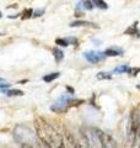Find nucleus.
Instances as JSON below:
<instances>
[{
    "label": "nucleus",
    "instance_id": "f257e3e1",
    "mask_svg": "<svg viewBox=\"0 0 140 148\" xmlns=\"http://www.w3.org/2000/svg\"><path fill=\"white\" fill-rule=\"evenodd\" d=\"M35 127L38 141L49 148H65L64 138L60 133L42 116H35Z\"/></svg>",
    "mask_w": 140,
    "mask_h": 148
},
{
    "label": "nucleus",
    "instance_id": "f03ea898",
    "mask_svg": "<svg viewBox=\"0 0 140 148\" xmlns=\"http://www.w3.org/2000/svg\"><path fill=\"white\" fill-rule=\"evenodd\" d=\"M82 103H84L82 100H79V99L74 98L73 94L65 92V94L60 95L59 98L50 105V110H52V112H55V114H65L69 109L80 105Z\"/></svg>",
    "mask_w": 140,
    "mask_h": 148
},
{
    "label": "nucleus",
    "instance_id": "7ed1b4c3",
    "mask_svg": "<svg viewBox=\"0 0 140 148\" xmlns=\"http://www.w3.org/2000/svg\"><path fill=\"white\" fill-rule=\"evenodd\" d=\"M15 140L18 142V145H35L38 143V137L33 133L29 127H25L22 125H18L15 127Z\"/></svg>",
    "mask_w": 140,
    "mask_h": 148
},
{
    "label": "nucleus",
    "instance_id": "20e7f679",
    "mask_svg": "<svg viewBox=\"0 0 140 148\" xmlns=\"http://www.w3.org/2000/svg\"><path fill=\"white\" fill-rule=\"evenodd\" d=\"M96 132H97L96 133L97 138H99L102 148H117V143L111 135H108V133H106L103 131H100V130H96Z\"/></svg>",
    "mask_w": 140,
    "mask_h": 148
},
{
    "label": "nucleus",
    "instance_id": "39448f33",
    "mask_svg": "<svg viewBox=\"0 0 140 148\" xmlns=\"http://www.w3.org/2000/svg\"><path fill=\"white\" fill-rule=\"evenodd\" d=\"M84 58L92 64H97L102 61H105L106 54L105 52H100V51H87V52L84 53Z\"/></svg>",
    "mask_w": 140,
    "mask_h": 148
},
{
    "label": "nucleus",
    "instance_id": "423d86ee",
    "mask_svg": "<svg viewBox=\"0 0 140 148\" xmlns=\"http://www.w3.org/2000/svg\"><path fill=\"white\" fill-rule=\"evenodd\" d=\"M124 35H128V36H132L135 37V38H140V30H139V22L135 21L130 25L127 30L124 31Z\"/></svg>",
    "mask_w": 140,
    "mask_h": 148
},
{
    "label": "nucleus",
    "instance_id": "0eeeda50",
    "mask_svg": "<svg viewBox=\"0 0 140 148\" xmlns=\"http://www.w3.org/2000/svg\"><path fill=\"white\" fill-rule=\"evenodd\" d=\"M124 53V49L118 47V46H112V47H108L105 51L106 57H119Z\"/></svg>",
    "mask_w": 140,
    "mask_h": 148
},
{
    "label": "nucleus",
    "instance_id": "6e6552de",
    "mask_svg": "<svg viewBox=\"0 0 140 148\" xmlns=\"http://www.w3.org/2000/svg\"><path fill=\"white\" fill-rule=\"evenodd\" d=\"M70 27H91V29H99V26L91 21H84V20H75L70 22Z\"/></svg>",
    "mask_w": 140,
    "mask_h": 148
},
{
    "label": "nucleus",
    "instance_id": "1a4fd4ad",
    "mask_svg": "<svg viewBox=\"0 0 140 148\" xmlns=\"http://www.w3.org/2000/svg\"><path fill=\"white\" fill-rule=\"evenodd\" d=\"M3 92L7 96H22L23 95V91L18 89H4Z\"/></svg>",
    "mask_w": 140,
    "mask_h": 148
},
{
    "label": "nucleus",
    "instance_id": "9d476101",
    "mask_svg": "<svg viewBox=\"0 0 140 148\" xmlns=\"http://www.w3.org/2000/svg\"><path fill=\"white\" fill-rule=\"evenodd\" d=\"M53 56H54V59H55V62L57 63H60L64 59V52L62 49L57 48V47L53 49Z\"/></svg>",
    "mask_w": 140,
    "mask_h": 148
},
{
    "label": "nucleus",
    "instance_id": "9b49d317",
    "mask_svg": "<svg viewBox=\"0 0 140 148\" xmlns=\"http://www.w3.org/2000/svg\"><path fill=\"white\" fill-rule=\"evenodd\" d=\"M60 77V73L59 72H54V73H49V74H46L43 77V82L46 83H52L53 80H55L57 78Z\"/></svg>",
    "mask_w": 140,
    "mask_h": 148
},
{
    "label": "nucleus",
    "instance_id": "f8f14e48",
    "mask_svg": "<svg viewBox=\"0 0 140 148\" xmlns=\"http://www.w3.org/2000/svg\"><path fill=\"white\" fill-rule=\"evenodd\" d=\"M93 5H95V8L97 9H101V10H107L108 9V4H107L105 0H92Z\"/></svg>",
    "mask_w": 140,
    "mask_h": 148
},
{
    "label": "nucleus",
    "instance_id": "ddd939ff",
    "mask_svg": "<svg viewBox=\"0 0 140 148\" xmlns=\"http://www.w3.org/2000/svg\"><path fill=\"white\" fill-rule=\"evenodd\" d=\"M96 79L97 80H109L112 79V74L108 72H100L96 74Z\"/></svg>",
    "mask_w": 140,
    "mask_h": 148
},
{
    "label": "nucleus",
    "instance_id": "4468645a",
    "mask_svg": "<svg viewBox=\"0 0 140 148\" xmlns=\"http://www.w3.org/2000/svg\"><path fill=\"white\" fill-rule=\"evenodd\" d=\"M129 71H130V67H128V66H119V67H117V68H114V73H118V74H124V73H129Z\"/></svg>",
    "mask_w": 140,
    "mask_h": 148
},
{
    "label": "nucleus",
    "instance_id": "2eb2a0df",
    "mask_svg": "<svg viewBox=\"0 0 140 148\" xmlns=\"http://www.w3.org/2000/svg\"><path fill=\"white\" fill-rule=\"evenodd\" d=\"M32 16H33V10H32V9H26V10L21 14L20 17H21V20H29Z\"/></svg>",
    "mask_w": 140,
    "mask_h": 148
},
{
    "label": "nucleus",
    "instance_id": "dca6fc26",
    "mask_svg": "<svg viewBox=\"0 0 140 148\" xmlns=\"http://www.w3.org/2000/svg\"><path fill=\"white\" fill-rule=\"evenodd\" d=\"M55 45L60 46V47H68V46L70 45L69 37H67V38H57L55 40Z\"/></svg>",
    "mask_w": 140,
    "mask_h": 148
},
{
    "label": "nucleus",
    "instance_id": "f3484780",
    "mask_svg": "<svg viewBox=\"0 0 140 148\" xmlns=\"http://www.w3.org/2000/svg\"><path fill=\"white\" fill-rule=\"evenodd\" d=\"M82 6H84V10H92L95 8L92 0H82Z\"/></svg>",
    "mask_w": 140,
    "mask_h": 148
},
{
    "label": "nucleus",
    "instance_id": "a211bd4d",
    "mask_svg": "<svg viewBox=\"0 0 140 148\" xmlns=\"http://www.w3.org/2000/svg\"><path fill=\"white\" fill-rule=\"evenodd\" d=\"M139 73H140V67H137V68H130V71H129L128 74L130 77H137Z\"/></svg>",
    "mask_w": 140,
    "mask_h": 148
},
{
    "label": "nucleus",
    "instance_id": "6ab92c4d",
    "mask_svg": "<svg viewBox=\"0 0 140 148\" xmlns=\"http://www.w3.org/2000/svg\"><path fill=\"white\" fill-rule=\"evenodd\" d=\"M44 14V9H37V10L33 11V16L32 17H41Z\"/></svg>",
    "mask_w": 140,
    "mask_h": 148
},
{
    "label": "nucleus",
    "instance_id": "aec40b11",
    "mask_svg": "<svg viewBox=\"0 0 140 148\" xmlns=\"http://www.w3.org/2000/svg\"><path fill=\"white\" fill-rule=\"evenodd\" d=\"M11 86V84L9 83H5V82H0V90H4V89H9Z\"/></svg>",
    "mask_w": 140,
    "mask_h": 148
},
{
    "label": "nucleus",
    "instance_id": "412c9836",
    "mask_svg": "<svg viewBox=\"0 0 140 148\" xmlns=\"http://www.w3.org/2000/svg\"><path fill=\"white\" fill-rule=\"evenodd\" d=\"M20 148H36L35 145H20Z\"/></svg>",
    "mask_w": 140,
    "mask_h": 148
},
{
    "label": "nucleus",
    "instance_id": "4be33fe9",
    "mask_svg": "<svg viewBox=\"0 0 140 148\" xmlns=\"http://www.w3.org/2000/svg\"><path fill=\"white\" fill-rule=\"evenodd\" d=\"M38 148H49V147H48V146H46L44 143H42V142L38 141Z\"/></svg>",
    "mask_w": 140,
    "mask_h": 148
},
{
    "label": "nucleus",
    "instance_id": "5701e85b",
    "mask_svg": "<svg viewBox=\"0 0 140 148\" xmlns=\"http://www.w3.org/2000/svg\"><path fill=\"white\" fill-rule=\"evenodd\" d=\"M4 35H5V34H3V32H0V36H4Z\"/></svg>",
    "mask_w": 140,
    "mask_h": 148
},
{
    "label": "nucleus",
    "instance_id": "b1692460",
    "mask_svg": "<svg viewBox=\"0 0 140 148\" xmlns=\"http://www.w3.org/2000/svg\"><path fill=\"white\" fill-rule=\"evenodd\" d=\"M0 82H4V79H3V78H0Z\"/></svg>",
    "mask_w": 140,
    "mask_h": 148
},
{
    "label": "nucleus",
    "instance_id": "393cba45",
    "mask_svg": "<svg viewBox=\"0 0 140 148\" xmlns=\"http://www.w3.org/2000/svg\"><path fill=\"white\" fill-rule=\"evenodd\" d=\"M138 89H139V90H140V84H139V85H138Z\"/></svg>",
    "mask_w": 140,
    "mask_h": 148
},
{
    "label": "nucleus",
    "instance_id": "a878e982",
    "mask_svg": "<svg viewBox=\"0 0 140 148\" xmlns=\"http://www.w3.org/2000/svg\"><path fill=\"white\" fill-rule=\"evenodd\" d=\"M1 16H3V15H1V11H0V17H1Z\"/></svg>",
    "mask_w": 140,
    "mask_h": 148
},
{
    "label": "nucleus",
    "instance_id": "bb28decb",
    "mask_svg": "<svg viewBox=\"0 0 140 148\" xmlns=\"http://www.w3.org/2000/svg\"><path fill=\"white\" fill-rule=\"evenodd\" d=\"M139 148H140V143H139Z\"/></svg>",
    "mask_w": 140,
    "mask_h": 148
}]
</instances>
